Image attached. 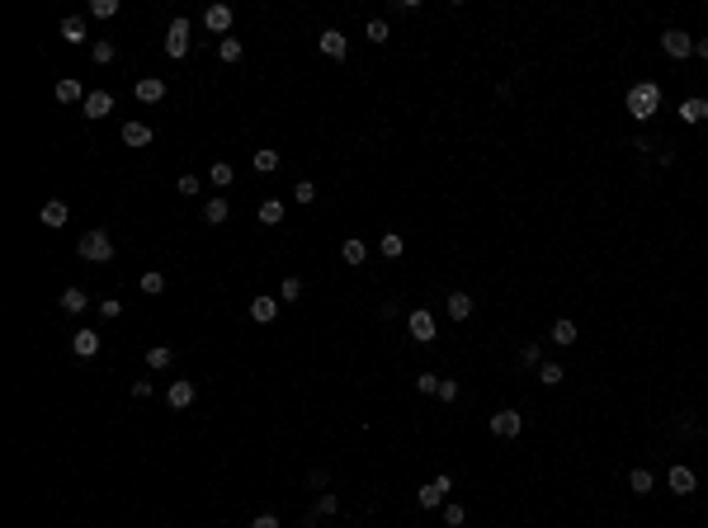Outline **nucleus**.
Returning <instances> with one entry per match:
<instances>
[{
    "label": "nucleus",
    "mask_w": 708,
    "mask_h": 528,
    "mask_svg": "<svg viewBox=\"0 0 708 528\" xmlns=\"http://www.w3.org/2000/svg\"><path fill=\"white\" fill-rule=\"evenodd\" d=\"M656 109H661V85H656V80H637V85L628 90V113L637 118V123H647Z\"/></svg>",
    "instance_id": "obj_1"
},
{
    "label": "nucleus",
    "mask_w": 708,
    "mask_h": 528,
    "mask_svg": "<svg viewBox=\"0 0 708 528\" xmlns=\"http://www.w3.org/2000/svg\"><path fill=\"white\" fill-rule=\"evenodd\" d=\"M76 250H80V260H90V264L114 260V241H109V232H85Z\"/></svg>",
    "instance_id": "obj_2"
},
{
    "label": "nucleus",
    "mask_w": 708,
    "mask_h": 528,
    "mask_svg": "<svg viewBox=\"0 0 708 528\" xmlns=\"http://www.w3.org/2000/svg\"><path fill=\"white\" fill-rule=\"evenodd\" d=\"M661 53L671 57V62H680V57L694 53V38H689L684 28H666V33H661Z\"/></svg>",
    "instance_id": "obj_3"
},
{
    "label": "nucleus",
    "mask_w": 708,
    "mask_h": 528,
    "mask_svg": "<svg viewBox=\"0 0 708 528\" xmlns=\"http://www.w3.org/2000/svg\"><path fill=\"white\" fill-rule=\"evenodd\" d=\"M189 53V19H170V28H165V57H180Z\"/></svg>",
    "instance_id": "obj_4"
},
{
    "label": "nucleus",
    "mask_w": 708,
    "mask_h": 528,
    "mask_svg": "<svg viewBox=\"0 0 708 528\" xmlns=\"http://www.w3.org/2000/svg\"><path fill=\"white\" fill-rule=\"evenodd\" d=\"M520 429H525V415L520 411H496L491 415V434L496 439H520Z\"/></svg>",
    "instance_id": "obj_5"
},
{
    "label": "nucleus",
    "mask_w": 708,
    "mask_h": 528,
    "mask_svg": "<svg viewBox=\"0 0 708 528\" xmlns=\"http://www.w3.org/2000/svg\"><path fill=\"white\" fill-rule=\"evenodd\" d=\"M448 491H453V481H448V476H435V481H425V486H420V496H416V500L425 505V509H439Z\"/></svg>",
    "instance_id": "obj_6"
},
{
    "label": "nucleus",
    "mask_w": 708,
    "mask_h": 528,
    "mask_svg": "<svg viewBox=\"0 0 708 528\" xmlns=\"http://www.w3.org/2000/svg\"><path fill=\"white\" fill-rule=\"evenodd\" d=\"M406 330H411V340H416V344H430V340H435V317L420 307V312L406 317Z\"/></svg>",
    "instance_id": "obj_7"
},
{
    "label": "nucleus",
    "mask_w": 708,
    "mask_h": 528,
    "mask_svg": "<svg viewBox=\"0 0 708 528\" xmlns=\"http://www.w3.org/2000/svg\"><path fill=\"white\" fill-rule=\"evenodd\" d=\"M132 95H137V104H161L165 100V80L161 76H142L132 85Z\"/></svg>",
    "instance_id": "obj_8"
},
{
    "label": "nucleus",
    "mask_w": 708,
    "mask_h": 528,
    "mask_svg": "<svg viewBox=\"0 0 708 528\" xmlns=\"http://www.w3.org/2000/svg\"><path fill=\"white\" fill-rule=\"evenodd\" d=\"M80 113H85V118H109V113H114V95H109V90H95V95H85Z\"/></svg>",
    "instance_id": "obj_9"
},
{
    "label": "nucleus",
    "mask_w": 708,
    "mask_h": 528,
    "mask_svg": "<svg viewBox=\"0 0 708 528\" xmlns=\"http://www.w3.org/2000/svg\"><path fill=\"white\" fill-rule=\"evenodd\" d=\"M316 48H321V53L331 57V62H341V57L350 53V43H345V33H341V28H326V33L316 38Z\"/></svg>",
    "instance_id": "obj_10"
},
{
    "label": "nucleus",
    "mask_w": 708,
    "mask_h": 528,
    "mask_svg": "<svg viewBox=\"0 0 708 528\" xmlns=\"http://www.w3.org/2000/svg\"><path fill=\"white\" fill-rule=\"evenodd\" d=\"M165 401H170L175 411L194 406V382H189V377H175V382H170V392H165Z\"/></svg>",
    "instance_id": "obj_11"
},
{
    "label": "nucleus",
    "mask_w": 708,
    "mask_h": 528,
    "mask_svg": "<svg viewBox=\"0 0 708 528\" xmlns=\"http://www.w3.org/2000/svg\"><path fill=\"white\" fill-rule=\"evenodd\" d=\"M203 24H208V33H227L232 28V10L227 5H208L203 10Z\"/></svg>",
    "instance_id": "obj_12"
},
{
    "label": "nucleus",
    "mask_w": 708,
    "mask_h": 528,
    "mask_svg": "<svg viewBox=\"0 0 708 528\" xmlns=\"http://www.w3.org/2000/svg\"><path fill=\"white\" fill-rule=\"evenodd\" d=\"M53 95H57V104H85V90H80V80H71V76L57 80Z\"/></svg>",
    "instance_id": "obj_13"
},
{
    "label": "nucleus",
    "mask_w": 708,
    "mask_h": 528,
    "mask_svg": "<svg viewBox=\"0 0 708 528\" xmlns=\"http://www.w3.org/2000/svg\"><path fill=\"white\" fill-rule=\"evenodd\" d=\"M123 142H128V147H152L156 132L147 128V123H123Z\"/></svg>",
    "instance_id": "obj_14"
},
{
    "label": "nucleus",
    "mask_w": 708,
    "mask_h": 528,
    "mask_svg": "<svg viewBox=\"0 0 708 528\" xmlns=\"http://www.w3.org/2000/svg\"><path fill=\"white\" fill-rule=\"evenodd\" d=\"M71 349H76L80 359H95V354H100V335H95V330H76V335H71Z\"/></svg>",
    "instance_id": "obj_15"
},
{
    "label": "nucleus",
    "mask_w": 708,
    "mask_h": 528,
    "mask_svg": "<svg viewBox=\"0 0 708 528\" xmlns=\"http://www.w3.org/2000/svg\"><path fill=\"white\" fill-rule=\"evenodd\" d=\"M694 486H699V476L689 472V467H671V491L675 496H694Z\"/></svg>",
    "instance_id": "obj_16"
},
{
    "label": "nucleus",
    "mask_w": 708,
    "mask_h": 528,
    "mask_svg": "<svg viewBox=\"0 0 708 528\" xmlns=\"http://www.w3.org/2000/svg\"><path fill=\"white\" fill-rule=\"evenodd\" d=\"M444 312H448L453 321H468V317H472V297H468V292H448Z\"/></svg>",
    "instance_id": "obj_17"
},
{
    "label": "nucleus",
    "mask_w": 708,
    "mask_h": 528,
    "mask_svg": "<svg viewBox=\"0 0 708 528\" xmlns=\"http://www.w3.org/2000/svg\"><path fill=\"white\" fill-rule=\"evenodd\" d=\"M251 317L260 321V326H269V321L279 317V297H255L251 302Z\"/></svg>",
    "instance_id": "obj_18"
},
{
    "label": "nucleus",
    "mask_w": 708,
    "mask_h": 528,
    "mask_svg": "<svg viewBox=\"0 0 708 528\" xmlns=\"http://www.w3.org/2000/svg\"><path fill=\"white\" fill-rule=\"evenodd\" d=\"M708 118V100H684L680 104V123H704Z\"/></svg>",
    "instance_id": "obj_19"
},
{
    "label": "nucleus",
    "mask_w": 708,
    "mask_h": 528,
    "mask_svg": "<svg viewBox=\"0 0 708 528\" xmlns=\"http://www.w3.org/2000/svg\"><path fill=\"white\" fill-rule=\"evenodd\" d=\"M62 38H66V43H85V19H80V15H66V19H62Z\"/></svg>",
    "instance_id": "obj_20"
},
{
    "label": "nucleus",
    "mask_w": 708,
    "mask_h": 528,
    "mask_svg": "<svg viewBox=\"0 0 708 528\" xmlns=\"http://www.w3.org/2000/svg\"><path fill=\"white\" fill-rule=\"evenodd\" d=\"M227 217H232V208H227V198H212L208 208H203V222H208V227H222Z\"/></svg>",
    "instance_id": "obj_21"
},
{
    "label": "nucleus",
    "mask_w": 708,
    "mask_h": 528,
    "mask_svg": "<svg viewBox=\"0 0 708 528\" xmlns=\"http://www.w3.org/2000/svg\"><path fill=\"white\" fill-rule=\"evenodd\" d=\"M43 227H66V203H62V198L43 203Z\"/></svg>",
    "instance_id": "obj_22"
},
{
    "label": "nucleus",
    "mask_w": 708,
    "mask_h": 528,
    "mask_svg": "<svg viewBox=\"0 0 708 528\" xmlns=\"http://www.w3.org/2000/svg\"><path fill=\"white\" fill-rule=\"evenodd\" d=\"M260 222H264V227H279V222H284V203H279V198H264V203H260Z\"/></svg>",
    "instance_id": "obj_23"
},
{
    "label": "nucleus",
    "mask_w": 708,
    "mask_h": 528,
    "mask_svg": "<svg viewBox=\"0 0 708 528\" xmlns=\"http://www.w3.org/2000/svg\"><path fill=\"white\" fill-rule=\"evenodd\" d=\"M57 302H62V312H71V317H80V312H85V292H80V288H66Z\"/></svg>",
    "instance_id": "obj_24"
},
{
    "label": "nucleus",
    "mask_w": 708,
    "mask_h": 528,
    "mask_svg": "<svg viewBox=\"0 0 708 528\" xmlns=\"http://www.w3.org/2000/svg\"><path fill=\"white\" fill-rule=\"evenodd\" d=\"M170 359H175V354H170L165 344H156V349H147V368H152V373H165V368H170Z\"/></svg>",
    "instance_id": "obj_25"
},
{
    "label": "nucleus",
    "mask_w": 708,
    "mask_h": 528,
    "mask_svg": "<svg viewBox=\"0 0 708 528\" xmlns=\"http://www.w3.org/2000/svg\"><path fill=\"white\" fill-rule=\"evenodd\" d=\"M628 486H633V496H647L656 481H652V472H647V467H633V472H628Z\"/></svg>",
    "instance_id": "obj_26"
},
{
    "label": "nucleus",
    "mask_w": 708,
    "mask_h": 528,
    "mask_svg": "<svg viewBox=\"0 0 708 528\" xmlns=\"http://www.w3.org/2000/svg\"><path fill=\"white\" fill-rule=\"evenodd\" d=\"M90 57H95V62H100V66H109V62H114V57H118V48H114V43H109V38H95V43H90Z\"/></svg>",
    "instance_id": "obj_27"
},
{
    "label": "nucleus",
    "mask_w": 708,
    "mask_h": 528,
    "mask_svg": "<svg viewBox=\"0 0 708 528\" xmlns=\"http://www.w3.org/2000/svg\"><path fill=\"white\" fill-rule=\"evenodd\" d=\"M232 175H236V170H232V165H227V160H212V170H208L212 189H227V185H232Z\"/></svg>",
    "instance_id": "obj_28"
},
{
    "label": "nucleus",
    "mask_w": 708,
    "mask_h": 528,
    "mask_svg": "<svg viewBox=\"0 0 708 528\" xmlns=\"http://www.w3.org/2000/svg\"><path fill=\"white\" fill-rule=\"evenodd\" d=\"M142 292H147V297L165 292V274H161V269H147V274H142Z\"/></svg>",
    "instance_id": "obj_29"
},
{
    "label": "nucleus",
    "mask_w": 708,
    "mask_h": 528,
    "mask_svg": "<svg viewBox=\"0 0 708 528\" xmlns=\"http://www.w3.org/2000/svg\"><path fill=\"white\" fill-rule=\"evenodd\" d=\"M552 340H557V344H577V321H552Z\"/></svg>",
    "instance_id": "obj_30"
},
{
    "label": "nucleus",
    "mask_w": 708,
    "mask_h": 528,
    "mask_svg": "<svg viewBox=\"0 0 708 528\" xmlns=\"http://www.w3.org/2000/svg\"><path fill=\"white\" fill-rule=\"evenodd\" d=\"M341 255H345V264H364V260H368L364 241H345V245H341Z\"/></svg>",
    "instance_id": "obj_31"
},
{
    "label": "nucleus",
    "mask_w": 708,
    "mask_h": 528,
    "mask_svg": "<svg viewBox=\"0 0 708 528\" xmlns=\"http://www.w3.org/2000/svg\"><path fill=\"white\" fill-rule=\"evenodd\" d=\"M255 170L260 175H274L279 170V151H255Z\"/></svg>",
    "instance_id": "obj_32"
},
{
    "label": "nucleus",
    "mask_w": 708,
    "mask_h": 528,
    "mask_svg": "<svg viewBox=\"0 0 708 528\" xmlns=\"http://www.w3.org/2000/svg\"><path fill=\"white\" fill-rule=\"evenodd\" d=\"M378 250H383V255H388V260H397V255H401V250H406V245H401V236H397V232H388V236L378 241Z\"/></svg>",
    "instance_id": "obj_33"
},
{
    "label": "nucleus",
    "mask_w": 708,
    "mask_h": 528,
    "mask_svg": "<svg viewBox=\"0 0 708 528\" xmlns=\"http://www.w3.org/2000/svg\"><path fill=\"white\" fill-rule=\"evenodd\" d=\"M298 297H302V283H298V279L289 274V279L279 283V302H298Z\"/></svg>",
    "instance_id": "obj_34"
},
{
    "label": "nucleus",
    "mask_w": 708,
    "mask_h": 528,
    "mask_svg": "<svg viewBox=\"0 0 708 528\" xmlns=\"http://www.w3.org/2000/svg\"><path fill=\"white\" fill-rule=\"evenodd\" d=\"M90 15L95 19H114L118 15V0H90Z\"/></svg>",
    "instance_id": "obj_35"
},
{
    "label": "nucleus",
    "mask_w": 708,
    "mask_h": 528,
    "mask_svg": "<svg viewBox=\"0 0 708 528\" xmlns=\"http://www.w3.org/2000/svg\"><path fill=\"white\" fill-rule=\"evenodd\" d=\"M217 57H222V62H241V43H236V38H222V43H217Z\"/></svg>",
    "instance_id": "obj_36"
},
{
    "label": "nucleus",
    "mask_w": 708,
    "mask_h": 528,
    "mask_svg": "<svg viewBox=\"0 0 708 528\" xmlns=\"http://www.w3.org/2000/svg\"><path fill=\"white\" fill-rule=\"evenodd\" d=\"M562 377H567V373L557 368V364H543V368H538V382H543V387H557Z\"/></svg>",
    "instance_id": "obj_37"
},
{
    "label": "nucleus",
    "mask_w": 708,
    "mask_h": 528,
    "mask_svg": "<svg viewBox=\"0 0 708 528\" xmlns=\"http://www.w3.org/2000/svg\"><path fill=\"white\" fill-rule=\"evenodd\" d=\"M388 19H368V43H388Z\"/></svg>",
    "instance_id": "obj_38"
},
{
    "label": "nucleus",
    "mask_w": 708,
    "mask_h": 528,
    "mask_svg": "<svg viewBox=\"0 0 708 528\" xmlns=\"http://www.w3.org/2000/svg\"><path fill=\"white\" fill-rule=\"evenodd\" d=\"M520 364H525V368H543V354H538V344H525V349H520Z\"/></svg>",
    "instance_id": "obj_39"
},
{
    "label": "nucleus",
    "mask_w": 708,
    "mask_h": 528,
    "mask_svg": "<svg viewBox=\"0 0 708 528\" xmlns=\"http://www.w3.org/2000/svg\"><path fill=\"white\" fill-rule=\"evenodd\" d=\"M293 198H298V203H312V198H316V185H312V180H298V185H293Z\"/></svg>",
    "instance_id": "obj_40"
},
{
    "label": "nucleus",
    "mask_w": 708,
    "mask_h": 528,
    "mask_svg": "<svg viewBox=\"0 0 708 528\" xmlns=\"http://www.w3.org/2000/svg\"><path fill=\"white\" fill-rule=\"evenodd\" d=\"M416 387H420L425 396H439V377H435V373H420V377H416Z\"/></svg>",
    "instance_id": "obj_41"
},
{
    "label": "nucleus",
    "mask_w": 708,
    "mask_h": 528,
    "mask_svg": "<svg viewBox=\"0 0 708 528\" xmlns=\"http://www.w3.org/2000/svg\"><path fill=\"white\" fill-rule=\"evenodd\" d=\"M463 519H468V514H463V505H444V524L448 528H458Z\"/></svg>",
    "instance_id": "obj_42"
},
{
    "label": "nucleus",
    "mask_w": 708,
    "mask_h": 528,
    "mask_svg": "<svg viewBox=\"0 0 708 528\" xmlns=\"http://www.w3.org/2000/svg\"><path fill=\"white\" fill-rule=\"evenodd\" d=\"M336 509H341V500H336V496H331V491H326V496H321V500H316V514H336Z\"/></svg>",
    "instance_id": "obj_43"
},
{
    "label": "nucleus",
    "mask_w": 708,
    "mask_h": 528,
    "mask_svg": "<svg viewBox=\"0 0 708 528\" xmlns=\"http://www.w3.org/2000/svg\"><path fill=\"white\" fill-rule=\"evenodd\" d=\"M439 401H458V382H453V377L439 382Z\"/></svg>",
    "instance_id": "obj_44"
},
{
    "label": "nucleus",
    "mask_w": 708,
    "mask_h": 528,
    "mask_svg": "<svg viewBox=\"0 0 708 528\" xmlns=\"http://www.w3.org/2000/svg\"><path fill=\"white\" fill-rule=\"evenodd\" d=\"M180 194H184V198H194V194H199V180H194V175H180Z\"/></svg>",
    "instance_id": "obj_45"
},
{
    "label": "nucleus",
    "mask_w": 708,
    "mask_h": 528,
    "mask_svg": "<svg viewBox=\"0 0 708 528\" xmlns=\"http://www.w3.org/2000/svg\"><path fill=\"white\" fill-rule=\"evenodd\" d=\"M251 528H279V514H255Z\"/></svg>",
    "instance_id": "obj_46"
},
{
    "label": "nucleus",
    "mask_w": 708,
    "mask_h": 528,
    "mask_svg": "<svg viewBox=\"0 0 708 528\" xmlns=\"http://www.w3.org/2000/svg\"><path fill=\"white\" fill-rule=\"evenodd\" d=\"M100 312H105V317H123V302H114V297H105V302H100Z\"/></svg>",
    "instance_id": "obj_47"
},
{
    "label": "nucleus",
    "mask_w": 708,
    "mask_h": 528,
    "mask_svg": "<svg viewBox=\"0 0 708 528\" xmlns=\"http://www.w3.org/2000/svg\"><path fill=\"white\" fill-rule=\"evenodd\" d=\"M132 396H137V401H147V396H152V382H147V377H137V382H132Z\"/></svg>",
    "instance_id": "obj_48"
},
{
    "label": "nucleus",
    "mask_w": 708,
    "mask_h": 528,
    "mask_svg": "<svg viewBox=\"0 0 708 528\" xmlns=\"http://www.w3.org/2000/svg\"><path fill=\"white\" fill-rule=\"evenodd\" d=\"M694 53H699V57L708 62V38H694Z\"/></svg>",
    "instance_id": "obj_49"
}]
</instances>
